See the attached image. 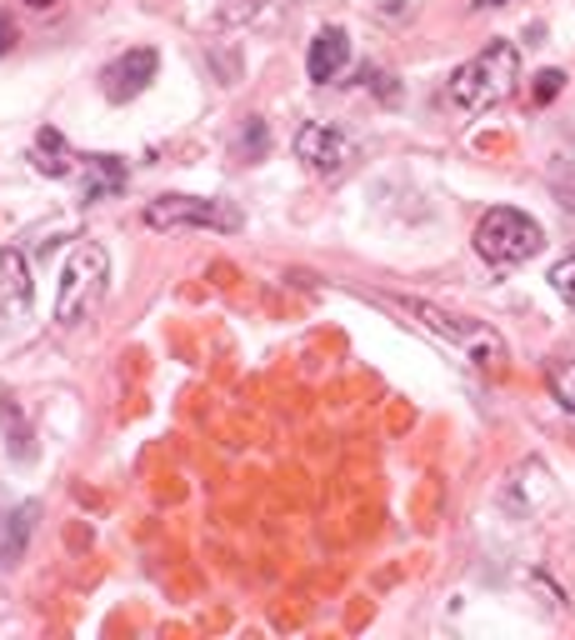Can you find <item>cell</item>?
Returning <instances> with one entry per match:
<instances>
[{"label": "cell", "mask_w": 575, "mask_h": 640, "mask_svg": "<svg viewBox=\"0 0 575 640\" xmlns=\"http://www.w3.org/2000/svg\"><path fill=\"white\" fill-rule=\"evenodd\" d=\"M540 246H546V235H540V225L521 206H490L480 216V225H475V250H480V260L500 266V271L536 260Z\"/></svg>", "instance_id": "7a4b0ae2"}, {"label": "cell", "mask_w": 575, "mask_h": 640, "mask_svg": "<svg viewBox=\"0 0 575 640\" xmlns=\"http://www.w3.org/2000/svg\"><path fill=\"white\" fill-rule=\"evenodd\" d=\"M30 316V266L15 246L0 250V331H15Z\"/></svg>", "instance_id": "ba28073f"}, {"label": "cell", "mask_w": 575, "mask_h": 640, "mask_svg": "<svg viewBox=\"0 0 575 640\" xmlns=\"http://www.w3.org/2000/svg\"><path fill=\"white\" fill-rule=\"evenodd\" d=\"M36 520H40V505H36V501L5 516V541H0V561H21V551L30 545V536H36Z\"/></svg>", "instance_id": "8fae6325"}, {"label": "cell", "mask_w": 575, "mask_h": 640, "mask_svg": "<svg viewBox=\"0 0 575 640\" xmlns=\"http://www.w3.org/2000/svg\"><path fill=\"white\" fill-rule=\"evenodd\" d=\"M146 225L150 231H221V235H236L246 225L230 200H215V196H155L146 200Z\"/></svg>", "instance_id": "5b68a950"}, {"label": "cell", "mask_w": 575, "mask_h": 640, "mask_svg": "<svg viewBox=\"0 0 575 640\" xmlns=\"http://www.w3.org/2000/svg\"><path fill=\"white\" fill-rule=\"evenodd\" d=\"M75 171L86 175V190H80L86 200H105V196H115V190H125V160L121 156H80Z\"/></svg>", "instance_id": "30bf717a"}, {"label": "cell", "mask_w": 575, "mask_h": 640, "mask_svg": "<svg viewBox=\"0 0 575 640\" xmlns=\"http://www.w3.org/2000/svg\"><path fill=\"white\" fill-rule=\"evenodd\" d=\"M550 291H555L565 306H575V256H565V260L550 266Z\"/></svg>", "instance_id": "5bb4252c"}, {"label": "cell", "mask_w": 575, "mask_h": 640, "mask_svg": "<svg viewBox=\"0 0 575 640\" xmlns=\"http://www.w3.org/2000/svg\"><path fill=\"white\" fill-rule=\"evenodd\" d=\"M561 86H565L561 71H540L536 75V100H540V106H546V100H555V96H561Z\"/></svg>", "instance_id": "9a60e30c"}, {"label": "cell", "mask_w": 575, "mask_h": 640, "mask_svg": "<svg viewBox=\"0 0 575 640\" xmlns=\"http://www.w3.org/2000/svg\"><path fill=\"white\" fill-rule=\"evenodd\" d=\"M155 71H161V50H155V46L121 50V56H115V61L100 71V90H105V100L125 106V100L146 96V86L155 81Z\"/></svg>", "instance_id": "52a82bcc"}, {"label": "cell", "mask_w": 575, "mask_h": 640, "mask_svg": "<svg viewBox=\"0 0 575 640\" xmlns=\"http://www.w3.org/2000/svg\"><path fill=\"white\" fill-rule=\"evenodd\" d=\"M25 5H30V11H50V5H55V0H25Z\"/></svg>", "instance_id": "ac0fdd59"}, {"label": "cell", "mask_w": 575, "mask_h": 640, "mask_svg": "<svg viewBox=\"0 0 575 640\" xmlns=\"http://www.w3.org/2000/svg\"><path fill=\"white\" fill-rule=\"evenodd\" d=\"M265 146H271V131H265L261 115H246V131H240V150H246V160H261Z\"/></svg>", "instance_id": "4fadbf2b"}, {"label": "cell", "mask_w": 575, "mask_h": 640, "mask_svg": "<svg viewBox=\"0 0 575 640\" xmlns=\"http://www.w3.org/2000/svg\"><path fill=\"white\" fill-rule=\"evenodd\" d=\"M346 61H350V36H346V30H340V25L315 30L311 56H305V71H311L315 86H330V81L346 71Z\"/></svg>", "instance_id": "9c48e42d"}, {"label": "cell", "mask_w": 575, "mask_h": 640, "mask_svg": "<svg viewBox=\"0 0 575 640\" xmlns=\"http://www.w3.org/2000/svg\"><path fill=\"white\" fill-rule=\"evenodd\" d=\"M400 310H411L415 320H421L425 331H436L440 341H450V345H461L465 356L475 360V366H486V370H500L505 366V341H500L490 325H480V320H471V316H450V310H440V306H430V300H415V296H390Z\"/></svg>", "instance_id": "277c9868"}, {"label": "cell", "mask_w": 575, "mask_h": 640, "mask_svg": "<svg viewBox=\"0 0 575 640\" xmlns=\"http://www.w3.org/2000/svg\"><path fill=\"white\" fill-rule=\"evenodd\" d=\"M105 281H111V260L105 250L80 241L71 256L61 260V281H55V320L61 325H75L80 316L96 310V300L105 296Z\"/></svg>", "instance_id": "3957f363"}, {"label": "cell", "mask_w": 575, "mask_h": 640, "mask_svg": "<svg viewBox=\"0 0 575 640\" xmlns=\"http://www.w3.org/2000/svg\"><path fill=\"white\" fill-rule=\"evenodd\" d=\"M11 46H15V25H11V15L0 11V56H5Z\"/></svg>", "instance_id": "2e32d148"}, {"label": "cell", "mask_w": 575, "mask_h": 640, "mask_svg": "<svg viewBox=\"0 0 575 640\" xmlns=\"http://www.w3.org/2000/svg\"><path fill=\"white\" fill-rule=\"evenodd\" d=\"M515 75H521V50L511 40H496V46H486L475 61H465L450 75V100L465 115H486L515 90Z\"/></svg>", "instance_id": "6da1fadb"}, {"label": "cell", "mask_w": 575, "mask_h": 640, "mask_svg": "<svg viewBox=\"0 0 575 640\" xmlns=\"http://www.w3.org/2000/svg\"><path fill=\"white\" fill-rule=\"evenodd\" d=\"M546 381H550V395H555V401L575 416V360H550Z\"/></svg>", "instance_id": "7c38bea8"}, {"label": "cell", "mask_w": 575, "mask_h": 640, "mask_svg": "<svg viewBox=\"0 0 575 640\" xmlns=\"http://www.w3.org/2000/svg\"><path fill=\"white\" fill-rule=\"evenodd\" d=\"M496 5H505V0H475V11H496Z\"/></svg>", "instance_id": "e0dca14e"}, {"label": "cell", "mask_w": 575, "mask_h": 640, "mask_svg": "<svg viewBox=\"0 0 575 640\" xmlns=\"http://www.w3.org/2000/svg\"><path fill=\"white\" fill-rule=\"evenodd\" d=\"M290 146H296L300 165H311L315 175H336L355 160V140H350L346 131H336V125H325V121H305Z\"/></svg>", "instance_id": "8992f818"}]
</instances>
